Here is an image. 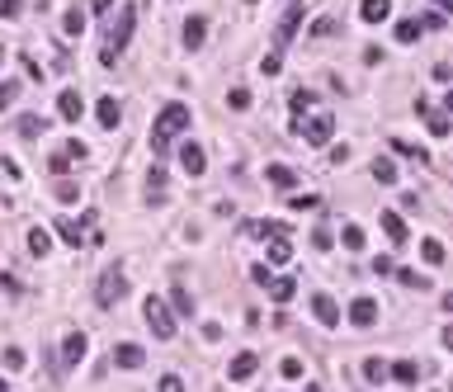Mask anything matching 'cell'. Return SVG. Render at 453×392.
<instances>
[{
	"instance_id": "6da1fadb",
	"label": "cell",
	"mask_w": 453,
	"mask_h": 392,
	"mask_svg": "<svg viewBox=\"0 0 453 392\" xmlns=\"http://www.w3.org/2000/svg\"><path fill=\"white\" fill-rule=\"evenodd\" d=\"M137 28V10L133 5H118V19H113V33L104 38V53H100V66H113L118 57L128 53V38Z\"/></svg>"
},
{
	"instance_id": "7a4b0ae2",
	"label": "cell",
	"mask_w": 453,
	"mask_h": 392,
	"mask_svg": "<svg viewBox=\"0 0 453 392\" xmlns=\"http://www.w3.org/2000/svg\"><path fill=\"white\" fill-rule=\"evenodd\" d=\"M142 317H147V326H151L156 340H175V312L165 308V298H147L142 303Z\"/></svg>"
},
{
	"instance_id": "3957f363",
	"label": "cell",
	"mask_w": 453,
	"mask_h": 392,
	"mask_svg": "<svg viewBox=\"0 0 453 392\" xmlns=\"http://www.w3.org/2000/svg\"><path fill=\"white\" fill-rule=\"evenodd\" d=\"M189 118H194V114H189V105H165V109L156 114V123H151V137L170 142L175 132H185V128H189Z\"/></svg>"
},
{
	"instance_id": "277c9868",
	"label": "cell",
	"mask_w": 453,
	"mask_h": 392,
	"mask_svg": "<svg viewBox=\"0 0 453 392\" xmlns=\"http://www.w3.org/2000/svg\"><path fill=\"white\" fill-rule=\"evenodd\" d=\"M123 298H128V279H123L118 269H109V274H100V284H95V303H100V308L109 312V308H118Z\"/></svg>"
},
{
	"instance_id": "5b68a950",
	"label": "cell",
	"mask_w": 453,
	"mask_h": 392,
	"mask_svg": "<svg viewBox=\"0 0 453 392\" xmlns=\"http://www.w3.org/2000/svg\"><path fill=\"white\" fill-rule=\"evenodd\" d=\"M297 132L307 137V147H331V132H335V118H331V114H317V118L297 123Z\"/></svg>"
},
{
	"instance_id": "8992f818",
	"label": "cell",
	"mask_w": 453,
	"mask_h": 392,
	"mask_svg": "<svg viewBox=\"0 0 453 392\" xmlns=\"http://www.w3.org/2000/svg\"><path fill=\"white\" fill-rule=\"evenodd\" d=\"M180 166H185L189 180H198V175L208 170V152H203L198 142H185V147H180Z\"/></svg>"
},
{
	"instance_id": "52a82bcc",
	"label": "cell",
	"mask_w": 453,
	"mask_h": 392,
	"mask_svg": "<svg viewBox=\"0 0 453 392\" xmlns=\"http://www.w3.org/2000/svg\"><path fill=\"white\" fill-rule=\"evenodd\" d=\"M349 321H354L359 331H369L378 321V298H354V303H349Z\"/></svg>"
},
{
	"instance_id": "ba28073f",
	"label": "cell",
	"mask_w": 453,
	"mask_h": 392,
	"mask_svg": "<svg viewBox=\"0 0 453 392\" xmlns=\"http://www.w3.org/2000/svg\"><path fill=\"white\" fill-rule=\"evenodd\" d=\"M180 38H185V53H198V48H203V38H208V19H203V15H189Z\"/></svg>"
},
{
	"instance_id": "9c48e42d",
	"label": "cell",
	"mask_w": 453,
	"mask_h": 392,
	"mask_svg": "<svg viewBox=\"0 0 453 392\" xmlns=\"http://www.w3.org/2000/svg\"><path fill=\"white\" fill-rule=\"evenodd\" d=\"M255 368H260V355H255V350H241L237 359L227 364V378H232V383H246V378H250Z\"/></svg>"
},
{
	"instance_id": "30bf717a",
	"label": "cell",
	"mask_w": 453,
	"mask_h": 392,
	"mask_svg": "<svg viewBox=\"0 0 453 392\" xmlns=\"http://www.w3.org/2000/svg\"><path fill=\"white\" fill-rule=\"evenodd\" d=\"M312 317H317L321 326H340V308H335V298H331V293H317V298H312Z\"/></svg>"
},
{
	"instance_id": "8fae6325",
	"label": "cell",
	"mask_w": 453,
	"mask_h": 392,
	"mask_svg": "<svg viewBox=\"0 0 453 392\" xmlns=\"http://www.w3.org/2000/svg\"><path fill=\"white\" fill-rule=\"evenodd\" d=\"M57 114H62L66 123H80V114H85V100H80V90H62V95H57Z\"/></svg>"
},
{
	"instance_id": "7c38bea8",
	"label": "cell",
	"mask_w": 453,
	"mask_h": 392,
	"mask_svg": "<svg viewBox=\"0 0 453 392\" xmlns=\"http://www.w3.org/2000/svg\"><path fill=\"white\" fill-rule=\"evenodd\" d=\"M113 364H118V368H142V364H147V350L133 345V340H123V345L113 350Z\"/></svg>"
},
{
	"instance_id": "4fadbf2b",
	"label": "cell",
	"mask_w": 453,
	"mask_h": 392,
	"mask_svg": "<svg viewBox=\"0 0 453 392\" xmlns=\"http://www.w3.org/2000/svg\"><path fill=\"white\" fill-rule=\"evenodd\" d=\"M85 350H90V336H85V331H71V336L62 340V359H66V364H80Z\"/></svg>"
},
{
	"instance_id": "5bb4252c",
	"label": "cell",
	"mask_w": 453,
	"mask_h": 392,
	"mask_svg": "<svg viewBox=\"0 0 453 392\" xmlns=\"http://www.w3.org/2000/svg\"><path fill=\"white\" fill-rule=\"evenodd\" d=\"M378 222H382V232L392 236V241H397V246H406V241H411V232H406V222H401V213L382 208V213H378Z\"/></svg>"
},
{
	"instance_id": "9a60e30c",
	"label": "cell",
	"mask_w": 453,
	"mask_h": 392,
	"mask_svg": "<svg viewBox=\"0 0 453 392\" xmlns=\"http://www.w3.org/2000/svg\"><path fill=\"white\" fill-rule=\"evenodd\" d=\"M95 118H100V128H118V118H123V109H118V100H113V95H104V100H100V105H95Z\"/></svg>"
},
{
	"instance_id": "2e32d148",
	"label": "cell",
	"mask_w": 453,
	"mask_h": 392,
	"mask_svg": "<svg viewBox=\"0 0 453 392\" xmlns=\"http://www.w3.org/2000/svg\"><path fill=\"white\" fill-rule=\"evenodd\" d=\"M15 132H19L24 142H38V137L48 132V118H43V114H24V118L15 123Z\"/></svg>"
},
{
	"instance_id": "e0dca14e",
	"label": "cell",
	"mask_w": 453,
	"mask_h": 392,
	"mask_svg": "<svg viewBox=\"0 0 453 392\" xmlns=\"http://www.w3.org/2000/svg\"><path fill=\"white\" fill-rule=\"evenodd\" d=\"M302 19H307V10H302V5H293V10H288V15H284V24H279V38H274V43H279V48H284V43H288V38H293L297 28H302Z\"/></svg>"
},
{
	"instance_id": "ac0fdd59",
	"label": "cell",
	"mask_w": 453,
	"mask_h": 392,
	"mask_svg": "<svg viewBox=\"0 0 453 392\" xmlns=\"http://www.w3.org/2000/svg\"><path fill=\"white\" fill-rule=\"evenodd\" d=\"M387 373L397 378L401 388H416V383H420V364H416V359H397V364L387 368Z\"/></svg>"
},
{
	"instance_id": "d6986e66",
	"label": "cell",
	"mask_w": 453,
	"mask_h": 392,
	"mask_svg": "<svg viewBox=\"0 0 453 392\" xmlns=\"http://www.w3.org/2000/svg\"><path fill=\"white\" fill-rule=\"evenodd\" d=\"M165 308H170L175 317H194V293H189L185 284H175V288H170V303H165Z\"/></svg>"
},
{
	"instance_id": "ffe728a7",
	"label": "cell",
	"mask_w": 453,
	"mask_h": 392,
	"mask_svg": "<svg viewBox=\"0 0 453 392\" xmlns=\"http://www.w3.org/2000/svg\"><path fill=\"white\" fill-rule=\"evenodd\" d=\"M387 15H392V0H364V5H359V19H364V24H382Z\"/></svg>"
},
{
	"instance_id": "44dd1931",
	"label": "cell",
	"mask_w": 453,
	"mask_h": 392,
	"mask_svg": "<svg viewBox=\"0 0 453 392\" xmlns=\"http://www.w3.org/2000/svg\"><path fill=\"white\" fill-rule=\"evenodd\" d=\"M57 236H62L66 246H85V227H80L76 217H57Z\"/></svg>"
},
{
	"instance_id": "7402d4cb",
	"label": "cell",
	"mask_w": 453,
	"mask_h": 392,
	"mask_svg": "<svg viewBox=\"0 0 453 392\" xmlns=\"http://www.w3.org/2000/svg\"><path fill=\"white\" fill-rule=\"evenodd\" d=\"M28 256H38V260H43V256H48V251H53V236H48V227H28Z\"/></svg>"
},
{
	"instance_id": "603a6c76",
	"label": "cell",
	"mask_w": 453,
	"mask_h": 392,
	"mask_svg": "<svg viewBox=\"0 0 453 392\" xmlns=\"http://www.w3.org/2000/svg\"><path fill=\"white\" fill-rule=\"evenodd\" d=\"M241 232H246V236H288V227L274 222V217H260V222H246Z\"/></svg>"
},
{
	"instance_id": "cb8c5ba5",
	"label": "cell",
	"mask_w": 453,
	"mask_h": 392,
	"mask_svg": "<svg viewBox=\"0 0 453 392\" xmlns=\"http://www.w3.org/2000/svg\"><path fill=\"white\" fill-rule=\"evenodd\" d=\"M265 175H269V184H279V189H293V184H297V170H293V166H269Z\"/></svg>"
},
{
	"instance_id": "d4e9b609",
	"label": "cell",
	"mask_w": 453,
	"mask_h": 392,
	"mask_svg": "<svg viewBox=\"0 0 453 392\" xmlns=\"http://www.w3.org/2000/svg\"><path fill=\"white\" fill-rule=\"evenodd\" d=\"M420 256H425V265H444L449 251H444V241H439V236H425V241H420Z\"/></svg>"
},
{
	"instance_id": "484cf974",
	"label": "cell",
	"mask_w": 453,
	"mask_h": 392,
	"mask_svg": "<svg viewBox=\"0 0 453 392\" xmlns=\"http://www.w3.org/2000/svg\"><path fill=\"white\" fill-rule=\"evenodd\" d=\"M269 260L288 265V260H293V241H288V236H274V241H269Z\"/></svg>"
},
{
	"instance_id": "4316f807",
	"label": "cell",
	"mask_w": 453,
	"mask_h": 392,
	"mask_svg": "<svg viewBox=\"0 0 453 392\" xmlns=\"http://www.w3.org/2000/svg\"><path fill=\"white\" fill-rule=\"evenodd\" d=\"M269 298H274V303H288V298H293L297 293V279H269Z\"/></svg>"
},
{
	"instance_id": "83f0119b",
	"label": "cell",
	"mask_w": 453,
	"mask_h": 392,
	"mask_svg": "<svg viewBox=\"0 0 453 392\" xmlns=\"http://www.w3.org/2000/svg\"><path fill=\"white\" fill-rule=\"evenodd\" d=\"M392 147H397V157H411L416 166H429V152H425V147H416V142H406V137H397Z\"/></svg>"
},
{
	"instance_id": "f1b7e54d",
	"label": "cell",
	"mask_w": 453,
	"mask_h": 392,
	"mask_svg": "<svg viewBox=\"0 0 453 392\" xmlns=\"http://www.w3.org/2000/svg\"><path fill=\"white\" fill-rule=\"evenodd\" d=\"M53 194L62 199V204H80V184H76V180H66V175L53 184Z\"/></svg>"
},
{
	"instance_id": "f546056e",
	"label": "cell",
	"mask_w": 453,
	"mask_h": 392,
	"mask_svg": "<svg viewBox=\"0 0 453 392\" xmlns=\"http://www.w3.org/2000/svg\"><path fill=\"white\" fill-rule=\"evenodd\" d=\"M288 109H293V128L302 123V114L312 109V90H293V100H288Z\"/></svg>"
},
{
	"instance_id": "4dcf8cb0",
	"label": "cell",
	"mask_w": 453,
	"mask_h": 392,
	"mask_svg": "<svg viewBox=\"0 0 453 392\" xmlns=\"http://www.w3.org/2000/svg\"><path fill=\"white\" fill-rule=\"evenodd\" d=\"M340 246H345V251H364V246H369V241H364V227H354V222H349L345 232H340Z\"/></svg>"
},
{
	"instance_id": "1f68e13d",
	"label": "cell",
	"mask_w": 453,
	"mask_h": 392,
	"mask_svg": "<svg viewBox=\"0 0 453 392\" xmlns=\"http://www.w3.org/2000/svg\"><path fill=\"white\" fill-rule=\"evenodd\" d=\"M288 208H293V213H317L321 208V194H293Z\"/></svg>"
},
{
	"instance_id": "d6a6232c",
	"label": "cell",
	"mask_w": 453,
	"mask_h": 392,
	"mask_svg": "<svg viewBox=\"0 0 453 392\" xmlns=\"http://www.w3.org/2000/svg\"><path fill=\"white\" fill-rule=\"evenodd\" d=\"M420 33H425V28L416 24V19H401L397 24V43H420Z\"/></svg>"
},
{
	"instance_id": "836d02e7",
	"label": "cell",
	"mask_w": 453,
	"mask_h": 392,
	"mask_svg": "<svg viewBox=\"0 0 453 392\" xmlns=\"http://www.w3.org/2000/svg\"><path fill=\"white\" fill-rule=\"evenodd\" d=\"M19 90H24L19 80H0V114H5V109H10L15 100H19Z\"/></svg>"
},
{
	"instance_id": "e575fe53",
	"label": "cell",
	"mask_w": 453,
	"mask_h": 392,
	"mask_svg": "<svg viewBox=\"0 0 453 392\" xmlns=\"http://www.w3.org/2000/svg\"><path fill=\"white\" fill-rule=\"evenodd\" d=\"M331 33H340V19L335 15H321L317 24H312V38H331Z\"/></svg>"
},
{
	"instance_id": "d590c367",
	"label": "cell",
	"mask_w": 453,
	"mask_h": 392,
	"mask_svg": "<svg viewBox=\"0 0 453 392\" xmlns=\"http://www.w3.org/2000/svg\"><path fill=\"white\" fill-rule=\"evenodd\" d=\"M0 359H5V368H10V373H19V368L28 364V355H24V350H19V345H10V350L0 355Z\"/></svg>"
},
{
	"instance_id": "8d00e7d4",
	"label": "cell",
	"mask_w": 453,
	"mask_h": 392,
	"mask_svg": "<svg viewBox=\"0 0 453 392\" xmlns=\"http://www.w3.org/2000/svg\"><path fill=\"white\" fill-rule=\"evenodd\" d=\"M425 118H429V137H449V114H434V109H429V114H425Z\"/></svg>"
},
{
	"instance_id": "74e56055",
	"label": "cell",
	"mask_w": 453,
	"mask_h": 392,
	"mask_svg": "<svg viewBox=\"0 0 453 392\" xmlns=\"http://www.w3.org/2000/svg\"><path fill=\"white\" fill-rule=\"evenodd\" d=\"M373 180L378 184H397V166H392V161H373Z\"/></svg>"
},
{
	"instance_id": "f35d334b",
	"label": "cell",
	"mask_w": 453,
	"mask_h": 392,
	"mask_svg": "<svg viewBox=\"0 0 453 392\" xmlns=\"http://www.w3.org/2000/svg\"><path fill=\"white\" fill-rule=\"evenodd\" d=\"M392 274H397V279H401L406 288H420V293L429 288V279H425V274H416V269H392Z\"/></svg>"
},
{
	"instance_id": "ab89813d",
	"label": "cell",
	"mask_w": 453,
	"mask_h": 392,
	"mask_svg": "<svg viewBox=\"0 0 453 392\" xmlns=\"http://www.w3.org/2000/svg\"><path fill=\"white\" fill-rule=\"evenodd\" d=\"M416 24H420V28H449V15H444V10H425Z\"/></svg>"
},
{
	"instance_id": "60d3db41",
	"label": "cell",
	"mask_w": 453,
	"mask_h": 392,
	"mask_svg": "<svg viewBox=\"0 0 453 392\" xmlns=\"http://www.w3.org/2000/svg\"><path fill=\"white\" fill-rule=\"evenodd\" d=\"M147 194H165V166H151L147 170Z\"/></svg>"
},
{
	"instance_id": "b9f144b4",
	"label": "cell",
	"mask_w": 453,
	"mask_h": 392,
	"mask_svg": "<svg viewBox=\"0 0 453 392\" xmlns=\"http://www.w3.org/2000/svg\"><path fill=\"white\" fill-rule=\"evenodd\" d=\"M62 28H66L71 38H80V33H85V15H80V10H66V19H62Z\"/></svg>"
},
{
	"instance_id": "7bdbcfd3",
	"label": "cell",
	"mask_w": 453,
	"mask_h": 392,
	"mask_svg": "<svg viewBox=\"0 0 453 392\" xmlns=\"http://www.w3.org/2000/svg\"><path fill=\"white\" fill-rule=\"evenodd\" d=\"M227 105L237 109V114H246V109H250V90H241V85H237V90H227Z\"/></svg>"
},
{
	"instance_id": "ee69618b",
	"label": "cell",
	"mask_w": 453,
	"mask_h": 392,
	"mask_svg": "<svg viewBox=\"0 0 453 392\" xmlns=\"http://www.w3.org/2000/svg\"><path fill=\"white\" fill-rule=\"evenodd\" d=\"M364 378H369V383H382V378H387V364H382V359H369V364H364Z\"/></svg>"
},
{
	"instance_id": "f6af8a7d",
	"label": "cell",
	"mask_w": 453,
	"mask_h": 392,
	"mask_svg": "<svg viewBox=\"0 0 453 392\" xmlns=\"http://www.w3.org/2000/svg\"><path fill=\"white\" fill-rule=\"evenodd\" d=\"M48 170H53L57 180H62V175H66V170H71V157H66V152H57V157L48 161Z\"/></svg>"
},
{
	"instance_id": "bcb514c9",
	"label": "cell",
	"mask_w": 453,
	"mask_h": 392,
	"mask_svg": "<svg viewBox=\"0 0 453 392\" xmlns=\"http://www.w3.org/2000/svg\"><path fill=\"white\" fill-rule=\"evenodd\" d=\"M156 392H185V378H180V373H165L156 383Z\"/></svg>"
},
{
	"instance_id": "7dc6e473",
	"label": "cell",
	"mask_w": 453,
	"mask_h": 392,
	"mask_svg": "<svg viewBox=\"0 0 453 392\" xmlns=\"http://www.w3.org/2000/svg\"><path fill=\"white\" fill-rule=\"evenodd\" d=\"M19 10H24V0H0V19H19Z\"/></svg>"
},
{
	"instance_id": "c3c4849f",
	"label": "cell",
	"mask_w": 453,
	"mask_h": 392,
	"mask_svg": "<svg viewBox=\"0 0 453 392\" xmlns=\"http://www.w3.org/2000/svg\"><path fill=\"white\" fill-rule=\"evenodd\" d=\"M312 246H317V251H331V246H335V241H331V227H317V232H312Z\"/></svg>"
},
{
	"instance_id": "681fc988",
	"label": "cell",
	"mask_w": 453,
	"mask_h": 392,
	"mask_svg": "<svg viewBox=\"0 0 453 392\" xmlns=\"http://www.w3.org/2000/svg\"><path fill=\"white\" fill-rule=\"evenodd\" d=\"M279 373H284V378H302V359H293V355H288V359L279 364Z\"/></svg>"
},
{
	"instance_id": "f907efd6",
	"label": "cell",
	"mask_w": 453,
	"mask_h": 392,
	"mask_svg": "<svg viewBox=\"0 0 453 392\" xmlns=\"http://www.w3.org/2000/svg\"><path fill=\"white\" fill-rule=\"evenodd\" d=\"M62 152H66V157H71V161H85V157H90V147H85V142H66Z\"/></svg>"
},
{
	"instance_id": "816d5d0a",
	"label": "cell",
	"mask_w": 453,
	"mask_h": 392,
	"mask_svg": "<svg viewBox=\"0 0 453 392\" xmlns=\"http://www.w3.org/2000/svg\"><path fill=\"white\" fill-rule=\"evenodd\" d=\"M279 66H284V62H279V53H269L265 62H260V71H265V76H279Z\"/></svg>"
},
{
	"instance_id": "f5cc1de1",
	"label": "cell",
	"mask_w": 453,
	"mask_h": 392,
	"mask_svg": "<svg viewBox=\"0 0 453 392\" xmlns=\"http://www.w3.org/2000/svg\"><path fill=\"white\" fill-rule=\"evenodd\" d=\"M345 161H349V147H345V142H335V147H331V166H345Z\"/></svg>"
},
{
	"instance_id": "db71d44e",
	"label": "cell",
	"mask_w": 453,
	"mask_h": 392,
	"mask_svg": "<svg viewBox=\"0 0 453 392\" xmlns=\"http://www.w3.org/2000/svg\"><path fill=\"white\" fill-rule=\"evenodd\" d=\"M392 269H397V265H392V256H378V260H373V274H392Z\"/></svg>"
},
{
	"instance_id": "11a10c76",
	"label": "cell",
	"mask_w": 453,
	"mask_h": 392,
	"mask_svg": "<svg viewBox=\"0 0 453 392\" xmlns=\"http://www.w3.org/2000/svg\"><path fill=\"white\" fill-rule=\"evenodd\" d=\"M449 76H453L449 62H434V80H439V85H449Z\"/></svg>"
},
{
	"instance_id": "9f6ffc18",
	"label": "cell",
	"mask_w": 453,
	"mask_h": 392,
	"mask_svg": "<svg viewBox=\"0 0 453 392\" xmlns=\"http://www.w3.org/2000/svg\"><path fill=\"white\" fill-rule=\"evenodd\" d=\"M19 62H24V71H28V76H33V80H43V66H38L33 57H19Z\"/></svg>"
},
{
	"instance_id": "6f0895ef",
	"label": "cell",
	"mask_w": 453,
	"mask_h": 392,
	"mask_svg": "<svg viewBox=\"0 0 453 392\" xmlns=\"http://www.w3.org/2000/svg\"><path fill=\"white\" fill-rule=\"evenodd\" d=\"M203 340H222V326L217 321H203Z\"/></svg>"
},
{
	"instance_id": "680465c9",
	"label": "cell",
	"mask_w": 453,
	"mask_h": 392,
	"mask_svg": "<svg viewBox=\"0 0 453 392\" xmlns=\"http://www.w3.org/2000/svg\"><path fill=\"white\" fill-rule=\"evenodd\" d=\"M109 5H113V0H95V10H100V15H104V10H109Z\"/></svg>"
},
{
	"instance_id": "91938a15",
	"label": "cell",
	"mask_w": 453,
	"mask_h": 392,
	"mask_svg": "<svg viewBox=\"0 0 453 392\" xmlns=\"http://www.w3.org/2000/svg\"><path fill=\"white\" fill-rule=\"evenodd\" d=\"M246 5H260V0H246Z\"/></svg>"
},
{
	"instance_id": "94428289",
	"label": "cell",
	"mask_w": 453,
	"mask_h": 392,
	"mask_svg": "<svg viewBox=\"0 0 453 392\" xmlns=\"http://www.w3.org/2000/svg\"><path fill=\"white\" fill-rule=\"evenodd\" d=\"M0 62H5V48H0Z\"/></svg>"
}]
</instances>
